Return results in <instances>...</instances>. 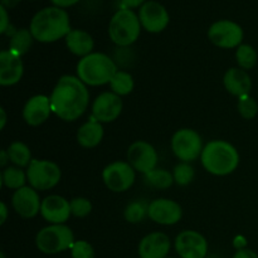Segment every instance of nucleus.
I'll use <instances>...</instances> for the list:
<instances>
[{
    "label": "nucleus",
    "instance_id": "24",
    "mask_svg": "<svg viewBox=\"0 0 258 258\" xmlns=\"http://www.w3.org/2000/svg\"><path fill=\"white\" fill-rule=\"evenodd\" d=\"M33 39H34V37H33L29 29H24V28L18 29L10 37L9 50L22 57L23 54H25L30 49L33 44Z\"/></svg>",
    "mask_w": 258,
    "mask_h": 258
},
{
    "label": "nucleus",
    "instance_id": "23",
    "mask_svg": "<svg viewBox=\"0 0 258 258\" xmlns=\"http://www.w3.org/2000/svg\"><path fill=\"white\" fill-rule=\"evenodd\" d=\"M103 139L102 123L98 122L93 116L90 120L83 123L77 131V141L83 148H96Z\"/></svg>",
    "mask_w": 258,
    "mask_h": 258
},
{
    "label": "nucleus",
    "instance_id": "30",
    "mask_svg": "<svg viewBox=\"0 0 258 258\" xmlns=\"http://www.w3.org/2000/svg\"><path fill=\"white\" fill-rule=\"evenodd\" d=\"M149 212V204L145 201H135L125 208L123 216L130 223H140L145 219Z\"/></svg>",
    "mask_w": 258,
    "mask_h": 258
},
{
    "label": "nucleus",
    "instance_id": "2",
    "mask_svg": "<svg viewBox=\"0 0 258 258\" xmlns=\"http://www.w3.org/2000/svg\"><path fill=\"white\" fill-rule=\"evenodd\" d=\"M30 33L40 43H52L66 38L71 32L70 15L64 9L48 7L39 10L30 20Z\"/></svg>",
    "mask_w": 258,
    "mask_h": 258
},
{
    "label": "nucleus",
    "instance_id": "25",
    "mask_svg": "<svg viewBox=\"0 0 258 258\" xmlns=\"http://www.w3.org/2000/svg\"><path fill=\"white\" fill-rule=\"evenodd\" d=\"M7 151L10 161L18 168H24V166L28 168L29 164L32 163V153H30V149L24 143L15 141V143L10 144Z\"/></svg>",
    "mask_w": 258,
    "mask_h": 258
},
{
    "label": "nucleus",
    "instance_id": "14",
    "mask_svg": "<svg viewBox=\"0 0 258 258\" xmlns=\"http://www.w3.org/2000/svg\"><path fill=\"white\" fill-rule=\"evenodd\" d=\"M148 217L161 226H173L183 217V209L171 199L159 198L149 203Z\"/></svg>",
    "mask_w": 258,
    "mask_h": 258
},
{
    "label": "nucleus",
    "instance_id": "18",
    "mask_svg": "<svg viewBox=\"0 0 258 258\" xmlns=\"http://www.w3.org/2000/svg\"><path fill=\"white\" fill-rule=\"evenodd\" d=\"M24 73L22 57L8 50L0 53V85L13 86L19 82Z\"/></svg>",
    "mask_w": 258,
    "mask_h": 258
},
{
    "label": "nucleus",
    "instance_id": "15",
    "mask_svg": "<svg viewBox=\"0 0 258 258\" xmlns=\"http://www.w3.org/2000/svg\"><path fill=\"white\" fill-rule=\"evenodd\" d=\"M123 103L118 95L103 92L92 103V116L101 123L112 122L122 112Z\"/></svg>",
    "mask_w": 258,
    "mask_h": 258
},
{
    "label": "nucleus",
    "instance_id": "7",
    "mask_svg": "<svg viewBox=\"0 0 258 258\" xmlns=\"http://www.w3.org/2000/svg\"><path fill=\"white\" fill-rule=\"evenodd\" d=\"M62 171L59 166L49 160L33 159L27 169L28 183L35 190H49L60 180Z\"/></svg>",
    "mask_w": 258,
    "mask_h": 258
},
{
    "label": "nucleus",
    "instance_id": "33",
    "mask_svg": "<svg viewBox=\"0 0 258 258\" xmlns=\"http://www.w3.org/2000/svg\"><path fill=\"white\" fill-rule=\"evenodd\" d=\"M71 212L77 218L87 217L92 212V203L87 198H75L71 201Z\"/></svg>",
    "mask_w": 258,
    "mask_h": 258
},
{
    "label": "nucleus",
    "instance_id": "42",
    "mask_svg": "<svg viewBox=\"0 0 258 258\" xmlns=\"http://www.w3.org/2000/svg\"><path fill=\"white\" fill-rule=\"evenodd\" d=\"M9 160L10 159H9V155H8V151L7 150L0 151V165L5 166Z\"/></svg>",
    "mask_w": 258,
    "mask_h": 258
},
{
    "label": "nucleus",
    "instance_id": "22",
    "mask_svg": "<svg viewBox=\"0 0 258 258\" xmlns=\"http://www.w3.org/2000/svg\"><path fill=\"white\" fill-rule=\"evenodd\" d=\"M66 45L71 53L83 58L92 53L95 42L90 33L81 29H72L66 37Z\"/></svg>",
    "mask_w": 258,
    "mask_h": 258
},
{
    "label": "nucleus",
    "instance_id": "43",
    "mask_svg": "<svg viewBox=\"0 0 258 258\" xmlns=\"http://www.w3.org/2000/svg\"><path fill=\"white\" fill-rule=\"evenodd\" d=\"M0 116H2V118H0V128H4L5 127V123H7V112H5L4 108H0Z\"/></svg>",
    "mask_w": 258,
    "mask_h": 258
},
{
    "label": "nucleus",
    "instance_id": "27",
    "mask_svg": "<svg viewBox=\"0 0 258 258\" xmlns=\"http://www.w3.org/2000/svg\"><path fill=\"white\" fill-rule=\"evenodd\" d=\"M25 181H28L27 173L18 166H8L2 173V185L9 189H18L25 186Z\"/></svg>",
    "mask_w": 258,
    "mask_h": 258
},
{
    "label": "nucleus",
    "instance_id": "19",
    "mask_svg": "<svg viewBox=\"0 0 258 258\" xmlns=\"http://www.w3.org/2000/svg\"><path fill=\"white\" fill-rule=\"evenodd\" d=\"M52 112L50 98L44 95L30 97L23 108V118L30 126H39L44 123Z\"/></svg>",
    "mask_w": 258,
    "mask_h": 258
},
{
    "label": "nucleus",
    "instance_id": "5",
    "mask_svg": "<svg viewBox=\"0 0 258 258\" xmlns=\"http://www.w3.org/2000/svg\"><path fill=\"white\" fill-rule=\"evenodd\" d=\"M141 23L131 9H118L108 24L110 39L118 47H128L140 37Z\"/></svg>",
    "mask_w": 258,
    "mask_h": 258
},
{
    "label": "nucleus",
    "instance_id": "32",
    "mask_svg": "<svg viewBox=\"0 0 258 258\" xmlns=\"http://www.w3.org/2000/svg\"><path fill=\"white\" fill-rule=\"evenodd\" d=\"M173 176L174 181H175L178 185H188L194 178V169L191 168V165H189V163H183L174 168L173 170Z\"/></svg>",
    "mask_w": 258,
    "mask_h": 258
},
{
    "label": "nucleus",
    "instance_id": "1",
    "mask_svg": "<svg viewBox=\"0 0 258 258\" xmlns=\"http://www.w3.org/2000/svg\"><path fill=\"white\" fill-rule=\"evenodd\" d=\"M49 98L52 112L64 121L77 120L85 113L90 103L87 87L75 76H62Z\"/></svg>",
    "mask_w": 258,
    "mask_h": 258
},
{
    "label": "nucleus",
    "instance_id": "16",
    "mask_svg": "<svg viewBox=\"0 0 258 258\" xmlns=\"http://www.w3.org/2000/svg\"><path fill=\"white\" fill-rule=\"evenodd\" d=\"M14 211L23 218H33L40 212L42 202L37 190L32 186H23L14 191L12 197Z\"/></svg>",
    "mask_w": 258,
    "mask_h": 258
},
{
    "label": "nucleus",
    "instance_id": "39",
    "mask_svg": "<svg viewBox=\"0 0 258 258\" xmlns=\"http://www.w3.org/2000/svg\"><path fill=\"white\" fill-rule=\"evenodd\" d=\"M233 246L236 247L237 251H239V249H244V248H246V246H247L246 238H244V237H242V236H237L236 238H234V241H233Z\"/></svg>",
    "mask_w": 258,
    "mask_h": 258
},
{
    "label": "nucleus",
    "instance_id": "26",
    "mask_svg": "<svg viewBox=\"0 0 258 258\" xmlns=\"http://www.w3.org/2000/svg\"><path fill=\"white\" fill-rule=\"evenodd\" d=\"M144 181L146 185L151 186V188L168 189L173 185L174 176L169 170L156 168L144 175Z\"/></svg>",
    "mask_w": 258,
    "mask_h": 258
},
{
    "label": "nucleus",
    "instance_id": "17",
    "mask_svg": "<svg viewBox=\"0 0 258 258\" xmlns=\"http://www.w3.org/2000/svg\"><path fill=\"white\" fill-rule=\"evenodd\" d=\"M40 214L50 224H64L70 219L71 202L60 196H49L42 201Z\"/></svg>",
    "mask_w": 258,
    "mask_h": 258
},
{
    "label": "nucleus",
    "instance_id": "21",
    "mask_svg": "<svg viewBox=\"0 0 258 258\" xmlns=\"http://www.w3.org/2000/svg\"><path fill=\"white\" fill-rule=\"evenodd\" d=\"M223 85L231 95L242 97L252 90L251 76L242 68H229L223 77Z\"/></svg>",
    "mask_w": 258,
    "mask_h": 258
},
{
    "label": "nucleus",
    "instance_id": "34",
    "mask_svg": "<svg viewBox=\"0 0 258 258\" xmlns=\"http://www.w3.org/2000/svg\"><path fill=\"white\" fill-rule=\"evenodd\" d=\"M72 258H95V249L87 241H76L71 248Z\"/></svg>",
    "mask_w": 258,
    "mask_h": 258
},
{
    "label": "nucleus",
    "instance_id": "8",
    "mask_svg": "<svg viewBox=\"0 0 258 258\" xmlns=\"http://www.w3.org/2000/svg\"><path fill=\"white\" fill-rule=\"evenodd\" d=\"M203 149L201 135L191 128H180L171 138V150L183 163H190L201 158Z\"/></svg>",
    "mask_w": 258,
    "mask_h": 258
},
{
    "label": "nucleus",
    "instance_id": "38",
    "mask_svg": "<svg viewBox=\"0 0 258 258\" xmlns=\"http://www.w3.org/2000/svg\"><path fill=\"white\" fill-rule=\"evenodd\" d=\"M53 4V7H58V8H68L72 7V5L77 4L80 0H50Z\"/></svg>",
    "mask_w": 258,
    "mask_h": 258
},
{
    "label": "nucleus",
    "instance_id": "37",
    "mask_svg": "<svg viewBox=\"0 0 258 258\" xmlns=\"http://www.w3.org/2000/svg\"><path fill=\"white\" fill-rule=\"evenodd\" d=\"M233 258H258L257 253H254L253 251H251V249H239V251H237L236 253H234Z\"/></svg>",
    "mask_w": 258,
    "mask_h": 258
},
{
    "label": "nucleus",
    "instance_id": "41",
    "mask_svg": "<svg viewBox=\"0 0 258 258\" xmlns=\"http://www.w3.org/2000/svg\"><path fill=\"white\" fill-rule=\"evenodd\" d=\"M0 2H2V5L4 8H14V7H17L18 4H19L20 2H22V0H0Z\"/></svg>",
    "mask_w": 258,
    "mask_h": 258
},
{
    "label": "nucleus",
    "instance_id": "20",
    "mask_svg": "<svg viewBox=\"0 0 258 258\" xmlns=\"http://www.w3.org/2000/svg\"><path fill=\"white\" fill-rule=\"evenodd\" d=\"M170 238L163 232H154L141 239L139 244L140 258H166L170 251Z\"/></svg>",
    "mask_w": 258,
    "mask_h": 258
},
{
    "label": "nucleus",
    "instance_id": "4",
    "mask_svg": "<svg viewBox=\"0 0 258 258\" xmlns=\"http://www.w3.org/2000/svg\"><path fill=\"white\" fill-rule=\"evenodd\" d=\"M117 71L112 58L100 52H92L77 63V77L85 85L95 87L110 83Z\"/></svg>",
    "mask_w": 258,
    "mask_h": 258
},
{
    "label": "nucleus",
    "instance_id": "3",
    "mask_svg": "<svg viewBox=\"0 0 258 258\" xmlns=\"http://www.w3.org/2000/svg\"><path fill=\"white\" fill-rule=\"evenodd\" d=\"M201 160L208 173L224 176L236 170L239 164V155L232 144L224 140H214L204 146Z\"/></svg>",
    "mask_w": 258,
    "mask_h": 258
},
{
    "label": "nucleus",
    "instance_id": "13",
    "mask_svg": "<svg viewBox=\"0 0 258 258\" xmlns=\"http://www.w3.org/2000/svg\"><path fill=\"white\" fill-rule=\"evenodd\" d=\"M175 251L180 258H206L208 242L197 231H183L175 238Z\"/></svg>",
    "mask_w": 258,
    "mask_h": 258
},
{
    "label": "nucleus",
    "instance_id": "29",
    "mask_svg": "<svg viewBox=\"0 0 258 258\" xmlns=\"http://www.w3.org/2000/svg\"><path fill=\"white\" fill-rule=\"evenodd\" d=\"M236 59L239 68L244 71L252 70L257 63L256 49L249 44H241L237 48Z\"/></svg>",
    "mask_w": 258,
    "mask_h": 258
},
{
    "label": "nucleus",
    "instance_id": "31",
    "mask_svg": "<svg viewBox=\"0 0 258 258\" xmlns=\"http://www.w3.org/2000/svg\"><path fill=\"white\" fill-rule=\"evenodd\" d=\"M237 108H238L239 115L243 118H246V120H252L258 112V105L256 100L249 95L238 97Z\"/></svg>",
    "mask_w": 258,
    "mask_h": 258
},
{
    "label": "nucleus",
    "instance_id": "28",
    "mask_svg": "<svg viewBox=\"0 0 258 258\" xmlns=\"http://www.w3.org/2000/svg\"><path fill=\"white\" fill-rule=\"evenodd\" d=\"M110 87L113 93L121 96H126L133 92L134 90V78L130 73L125 71H117L110 82Z\"/></svg>",
    "mask_w": 258,
    "mask_h": 258
},
{
    "label": "nucleus",
    "instance_id": "36",
    "mask_svg": "<svg viewBox=\"0 0 258 258\" xmlns=\"http://www.w3.org/2000/svg\"><path fill=\"white\" fill-rule=\"evenodd\" d=\"M146 3V0H121V9H134L141 7Z\"/></svg>",
    "mask_w": 258,
    "mask_h": 258
},
{
    "label": "nucleus",
    "instance_id": "10",
    "mask_svg": "<svg viewBox=\"0 0 258 258\" xmlns=\"http://www.w3.org/2000/svg\"><path fill=\"white\" fill-rule=\"evenodd\" d=\"M102 179L111 191L122 193L135 183V169L125 161H115L103 169Z\"/></svg>",
    "mask_w": 258,
    "mask_h": 258
},
{
    "label": "nucleus",
    "instance_id": "35",
    "mask_svg": "<svg viewBox=\"0 0 258 258\" xmlns=\"http://www.w3.org/2000/svg\"><path fill=\"white\" fill-rule=\"evenodd\" d=\"M0 15H2V24H0V33L5 34L7 30L9 29L10 22H9V15H8L7 8L0 5Z\"/></svg>",
    "mask_w": 258,
    "mask_h": 258
},
{
    "label": "nucleus",
    "instance_id": "40",
    "mask_svg": "<svg viewBox=\"0 0 258 258\" xmlns=\"http://www.w3.org/2000/svg\"><path fill=\"white\" fill-rule=\"evenodd\" d=\"M0 213H2V218H0V224H4L5 221L8 218V208H7V204L4 202L0 203Z\"/></svg>",
    "mask_w": 258,
    "mask_h": 258
},
{
    "label": "nucleus",
    "instance_id": "11",
    "mask_svg": "<svg viewBox=\"0 0 258 258\" xmlns=\"http://www.w3.org/2000/svg\"><path fill=\"white\" fill-rule=\"evenodd\" d=\"M128 164L139 173L144 175L156 169L158 164V154L155 148L146 141L139 140L130 145L127 150Z\"/></svg>",
    "mask_w": 258,
    "mask_h": 258
},
{
    "label": "nucleus",
    "instance_id": "9",
    "mask_svg": "<svg viewBox=\"0 0 258 258\" xmlns=\"http://www.w3.org/2000/svg\"><path fill=\"white\" fill-rule=\"evenodd\" d=\"M208 38L216 47L226 49L238 48L243 40V29L232 20H218L209 27Z\"/></svg>",
    "mask_w": 258,
    "mask_h": 258
},
{
    "label": "nucleus",
    "instance_id": "12",
    "mask_svg": "<svg viewBox=\"0 0 258 258\" xmlns=\"http://www.w3.org/2000/svg\"><path fill=\"white\" fill-rule=\"evenodd\" d=\"M141 27L149 33H160L168 27L169 13L163 4L155 0H149L139 10Z\"/></svg>",
    "mask_w": 258,
    "mask_h": 258
},
{
    "label": "nucleus",
    "instance_id": "6",
    "mask_svg": "<svg viewBox=\"0 0 258 258\" xmlns=\"http://www.w3.org/2000/svg\"><path fill=\"white\" fill-rule=\"evenodd\" d=\"M75 242L72 229L64 224H50L40 229L35 237L37 248L45 254H55L71 249Z\"/></svg>",
    "mask_w": 258,
    "mask_h": 258
}]
</instances>
